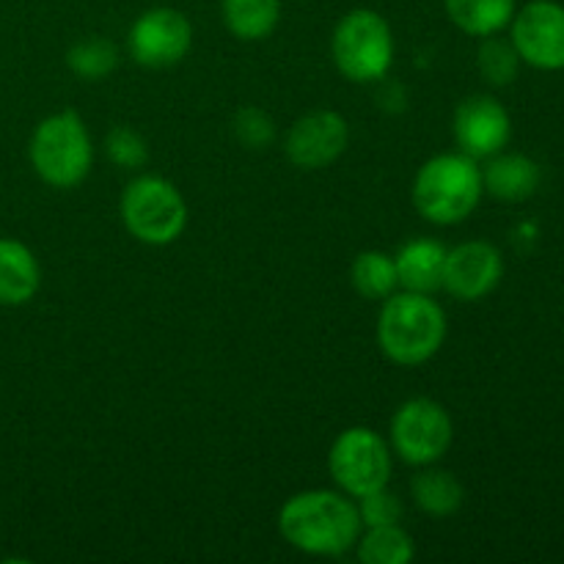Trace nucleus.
Segmentation results:
<instances>
[{"mask_svg":"<svg viewBox=\"0 0 564 564\" xmlns=\"http://www.w3.org/2000/svg\"><path fill=\"white\" fill-rule=\"evenodd\" d=\"M361 529L356 501L336 490H303L279 512L281 538L308 556L347 554L356 549Z\"/></svg>","mask_w":564,"mask_h":564,"instance_id":"f257e3e1","label":"nucleus"},{"mask_svg":"<svg viewBox=\"0 0 564 564\" xmlns=\"http://www.w3.org/2000/svg\"><path fill=\"white\" fill-rule=\"evenodd\" d=\"M446 336V314L433 295L402 290L383 301L378 317V345L389 361L419 367L441 350Z\"/></svg>","mask_w":564,"mask_h":564,"instance_id":"f03ea898","label":"nucleus"},{"mask_svg":"<svg viewBox=\"0 0 564 564\" xmlns=\"http://www.w3.org/2000/svg\"><path fill=\"white\" fill-rule=\"evenodd\" d=\"M482 169L463 152L430 158L413 180V207L435 226L463 224L482 198Z\"/></svg>","mask_w":564,"mask_h":564,"instance_id":"7ed1b4c3","label":"nucleus"},{"mask_svg":"<svg viewBox=\"0 0 564 564\" xmlns=\"http://www.w3.org/2000/svg\"><path fill=\"white\" fill-rule=\"evenodd\" d=\"M28 158L42 182L58 191L77 187L94 163V143L88 127L75 110H58L33 130Z\"/></svg>","mask_w":564,"mask_h":564,"instance_id":"20e7f679","label":"nucleus"},{"mask_svg":"<svg viewBox=\"0 0 564 564\" xmlns=\"http://www.w3.org/2000/svg\"><path fill=\"white\" fill-rule=\"evenodd\" d=\"M336 69L352 83H378L389 75L394 61V33L383 14L352 9L336 22L330 39Z\"/></svg>","mask_w":564,"mask_h":564,"instance_id":"39448f33","label":"nucleus"},{"mask_svg":"<svg viewBox=\"0 0 564 564\" xmlns=\"http://www.w3.org/2000/svg\"><path fill=\"white\" fill-rule=\"evenodd\" d=\"M121 220L135 240L147 246H169L185 231L187 204L169 180L143 174L121 193Z\"/></svg>","mask_w":564,"mask_h":564,"instance_id":"423d86ee","label":"nucleus"},{"mask_svg":"<svg viewBox=\"0 0 564 564\" xmlns=\"http://www.w3.org/2000/svg\"><path fill=\"white\" fill-rule=\"evenodd\" d=\"M328 471L350 499L386 488L391 477L389 441L369 427L345 430L328 452Z\"/></svg>","mask_w":564,"mask_h":564,"instance_id":"0eeeda50","label":"nucleus"},{"mask_svg":"<svg viewBox=\"0 0 564 564\" xmlns=\"http://www.w3.org/2000/svg\"><path fill=\"white\" fill-rule=\"evenodd\" d=\"M455 438V424L446 408L430 397H416L397 408L391 419V449L408 466H433Z\"/></svg>","mask_w":564,"mask_h":564,"instance_id":"6e6552de","label":"nucleus"},{"mask_svg":"<svg viewBox=\"0 0 564 564\" xmlns=\"http://www.w3.org/2000/svg\"><path fill=\"white\" fill-rule=\"evenodd\" d=\"M130 55L135 64L149 69H165L174 66L191 53L193 47V25L182 11L171 6L149 9L132 22L130 28Z\"/></svg>","mask_w":564,"mask_h":564,"instance_id":"1a4fd4ad","label":"nucleus"},{"mask_svg":"<svg viewBox=\"0 0 564 564\" xmlns=\"http://www.w3.org/2000/svg\"><path fill=\"white\" fill-rule=\"evenodd\" d=\"M512 47L523 64L543 72L564 69V6L532 0L512 17Z\"/></svg>","mask_w":564,"mask_h":564,"instance_id":"9d476101","label":"nucleus"},{"mask_svg":"<svg viewBox=\"0 0 564 564\" xmlns=\"http://www.w3.org/2000/svg\"><path fill=\"white\" fill-rule=\"evenodd\" d=\"M350 141L345 116L336 110H312L301 116L286 132V158L292 165L303 171H317L325 165L336 163Z\"/></svg>","mask_w":564,"mask_h":564,"instance_id":"9b49d317","label":"nucleus"},{"mask_svg":"<svg viewBox=\"0 0 564 564\" xmlns=\"http://www.w3.org/2000/svg\"><path fill=\"white\" fill-rule=\"evenodd\" d=\"M501 275H505V259L499 248L485 240H468L446 251L441 290L457 301H482L499 286Z\"/></svg>","mask_w":564,"mask_h":564,"instance_id":"f8f14e48","label":"nucleus"},{"mask_svg":"<svg viewBox=\"0 0 564 564\" xmlns=\"http://www.w3.org/2000/svg\"><path fill=\"white\" fill-rule=\"evenodd\" d=\"M512 135V121L505 105L488 94L463 99L455 110V141L463 154L488 160L505 152Z\"/></svg>","mask_w":564,"mask_h":564,"instance_id":"ddd939ff","label":"nucleus"},{"mask_svg":"<svg viewBox=\"0 0 564 564\" xmlns=\"http://www.w3.org/2000/svg\"><path fill=\"white\" fill-rule=\"evenodd\" d=\"M543 171L527 154H494L482 169V187L494 198L507 204H521L538 193Z\"/></svg>","mask_w":564,"mask_h":564,"instance_id":"4468645a","label":"nucleus"},{"mask_svg":"<svg viewBox=\"0 0 564 564\" xmlns=\"http://www.w3.org/2000/svg\"><path fill=\"white\" fill-rule=\"evenodd\" d=\"M444 262L446 248L438 240H433V237L408 240L394 257L400 286L402 290L422 292V295H433L444 284Z\"/></svg>","mask_w":564,"mask_h":564,"instance_id":"2eb2a0df","label":"nucleus"},{"mask_svg":"<svg viewBox=\"0 0 564 564\" xmlns=\"http://www.w3.org/2000/svg\"><path fill=\"white\" fill-rule=\"evenodd\" d=\"M42 284V270L31 248L0 237V306H25Z\"/></svg>","mask_w":564,"mask_h":564,"instance_id":"dca6fc26","label":"nucleus"},{"mask_svg":"<svg viewBox=\"0 0 564 564\" xmlns=\"http://www.w3.org/2000/svg\"><path fill=\"white\" fill-rule=\"evenodd\" d=\"M449 20L468 36H494L512 22L518 0H444Z\"/></svg>","mask_w":564,"mask_h":564,"instance_id":"f3484780","label":"nucleus"},{"mask_svg":"<svg viewBox=\"0 0 564 564\" xmlns=\"http://www.w3.org/2000/svg\"><path fill=\"white\" fill-rule=\"evenodd\" d=\"M411 494L419 510L430 518L455 516L463 507V496H466L463 494L460 479L455 474L433 466H424V471H419L413 477Z\"/></svg>","mask_w":564,"mask_h":564,"instance_id":"a211bd4d","label":"nucleus"},{"mask_svg":"<svg viewBox=\"0 0 564 564\" xmlns=\"http://www.w3.org/2000/svg\"><path fill=\"white\" fill-rule=\"evenodd\" d=\"M224 22L240 42H262L279 28L281 0H220Z\"/></svg>","mask_w":564,"mask_h":564,"instance_id":"6ab92c4d","label":"nucleus"},{"mask_svg":"<svg viewBox=\"0 0 564 564\" xmlns=\"http://www.w3.org/2000/svg\"><path fill=\"white\" fill-rule=\"evenodd\" d=\"M358 560L364 564H408L416 554L413 540L400 523H389V527H367L358 534Z\"/></svg>","mask_w":564,"mask_h":564,"instance_id":"aec40b11","label":"nucleus"},{"mask_svg":"<svg viewBox=\"0 0 564 564\" xmlns=\"http://www.w3.org/2000/svg\"><path fill=\"white\" fill-rule=\"evenodd\" d=\"M350 281L358 295L367 301H386L400 286L394 257L386 251H361L352 262Z\"/></svg>","mask_w":564,"mask_h":564,"instance_id":"412c9836","label":"nucleus"},{"mask_svg":"<svg viewBox=\"0 0 564 564\" xmlns=\"http://www.w3.org/2000/svg\"><path fill=\"white\" fill-rule=\"evenodd\" d=\"M116 64H119V50L110 39L102 36L83 39L66 53V66L72 69V75L88 83L108 77L116 69Z\"/></svg>","mask_w":564,"mask_h":564,"instance_id":"4be33fe9","label":"nucleus"},{"mask_svg":"<svg viewBox=\"0 0 564 564\" xmlns=\"http://www.w3.org/2000/svg\"><path fill=\"white\" fill-rule=\"evenodd\" d=\"M521 55L512 47L510 39H499V33L494 36H485L482 44H479L477 53V66L479 75L490 83V86H510L518 77V69H521Z\"/></svg>","mask_w":564,"mask_h":564,"instance_id":"5701e85b","label":"nucleus"},{"mask_svg":"<svg viewBox=\"0 0 564 564\" xmlns=\"http://www.w3.org/2000/svg\"><path fill=\"white\" fill-rule=\"evenodd\" d=\"M231 132L246 149H268L275 141V124L262 108L246 105L231 119Z\"/></svg>","mask_w":564,"mask_h":564,"instance_id":"b1692460","label":"nucleus"},{"mask_svg":"<svg viewBox=\"0 0 564 564\" xmlns=\"http://www.w3.org/2000/svg\"><path fill=\"white\" fill-rule=\"evenodd\" d=\"M105 149L108 158L113 160L119 169H143L149 160V143L138 130L127 124H116L105 138Z\"/></svg>","mask_w":564,"mask_h":564,"instance_id":"393cba45","label":"nucleus"},{"mask_svg":"<svg viewBox=\"0 0 564 564\" xmlns=\"http://www.w3.org/2000/svg\"><path fill=\"white\" fill-rule=\"evenodd\" d=\"M358 518H361V527H389V523L402 521V501L400 496L391 494L389 488H378L372 494L361 496L356 501Z\"/></svg>","mask_w":564,"mask_h":564,"instance_id":"a878e982","label":"nucleus"}]
</instances>
